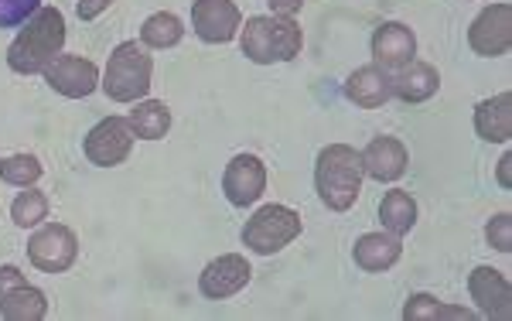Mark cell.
Here are the masks:
<instances>
[{"label":"cell","mask_w":512,"mask_h":321,"mask_svg":"<svg viewBox=\"0 0 512 321\" xmlns=\"http://www.w3.org/2000/svg\"><path fill=\"white\" fill-rule=\"evenodd\" d=\"M65 48V18L59 7H38L18 38L7 48V65H11L18 76H38L48 65L55 62V55H62Z\"/></svg>","instance_id":"6da1fadb"},{"label":"cell","mask_w":512,"mask_h":321,"mask_svg":"<svg viewBox=\"0 0 512 321\" xmlns=\"http://www.w3.org/2000/svg\"><path fill=\"white\" fill-rule=\"evenodd\" d=\"M362 154L349 144H328L318 151L315 161V188L318 199L332 212H349L362 188Z\"/></svg>","instance_id":"7a4b0ae2"},{"label":"cell","mask_w":512,"mask_h":321,"mask_svg":"<svg viewBox=\"0 0 512 321\" xmlns=\"http://www.w3.org/2000/svg\"><path fill=\"white\" fill-rule=\"evenodd\" d=\"M239 45H243V55L256 65H274V62H294L301 55L304 35L301 24L294 18H284V14H256V18H246V28L239 35Z\"/></svg>","instance_id":"3957f363"},{"label":"cell","mask_w":512,"mask_h":321,"mask_svg":"<svg viewBox=\"0 0 512 321\" xmlns=\"http://www.w3.org/2000/svg\"><path fill=\"white\" fill-rule=\"evenodd\" d=\"M151 76L154 59L147 55V48L137 45V41H120L113 48L110 62H106L103 76H99V89L113 103H137L151 93Z\"/></svg>","instance_id":"277c9868"},{"label":"cell","mask_w":512,"mask_h":321,"mask_svg":"<svg viewBox=\"0 0 512 321\" xmlns=\"http://www.w3.org/2000/svg\"><path fill=\"white\" fill-rule=\"evenodd\" d=\"M301 236V216L287 205H263L256 209L243 226V243L250 246L260 257H270V253H280L287 243H294Z\"/></svg>","instance_id":"5b68a950"},{"label":"cell","mask_w":512,"mask_h":321,"mask_svg":"<svg viewBox=\"0 0 512 321\" xmlns=\"http://www.w3.org/2000/svg\"><path fill=\"white\" fill-rule=\"evenodd\" d=\"M79 257V240L69 226L48 222L28 240V260L35 263L41 274H65Z\"/></svg>","instance_id":"8992f818"},{"label":"cell","mask_w":512,"mask_h":321,"mask_svg":"<svg viewBox=\"0 0 512 321\" xmlns=\"http://www.w3.org/2000/svg\"><path fill=\"white\" fill-rule=\"evenodd\" d=\"M130 147H134V130H130L127 117H106L86 134L82 151L96 168H117V164L127 161Z\"/></svg>","instance_id":"52a82bcc"},{"label":"cell","mask_w":512,"mask_h":321,"mask_svg":"<svg viewBox=\"0 0 512 321\" xmlns=\"http://www.w3.org/2000/svg\"><path fill=\"white\" fill-rule=\"evenodd\" d=\"M468 45H472L475 55L482 59H499V55L509 52L512 45V4L509 0H499V4L485 7L482 14L472 21L468 28Z\"/></svg>","instance_id":"ba28073f"},{"label":"cell","mask_w":512,"mask_h":321,"mask_svg":"<svg viewBox=\"0 0 512 321\" xmlns=\"http://www.w3.org/2000/svg\"><path fill=\"white\" fill-rule=\"evenodd\" d=\"M192 28L205 45H226L243 28V14H239L233 0H195Z\"/></svg>","instance_id":"9c48e42d"},{"label":"cell","mask_w":512,"mask_h":321,"mask_svg":"<svg viewBox=\"0 0 512 321\" xmlns=\"http://www.w3.org/2000/svg\"><path fill=\"white\" fill-rule=\"evenodd\" d=\"M45 82L59 96L69 100H86L99 89V69L96 62L82 59V55H55V62L45 69Z\"/></svg>","instance_id":"30bf717a"},{"label":"cell","mask_w":512,"mask_h":321,"mask_svg":"<svg viewBox=\"0 0 512 321\" xmlns=\"http://www.w3.org/2000/svg\"><path fill=\"white\" fill-rule=\"evenodd\" d=\"M250 277H253V270H250V263H246V257H239V253H222L219 260L205 263V270L198 274V291L209 301H226L243 291V287L250 284Z\"/></svg>","instance_id":"8fae6325"},{"label":"cell","mask_w":512,"mask_h":321,"mask_svg":"<svg viewBox=\"0 0 512 321\" xmlns=\"http://www.w3.org/2000/svg\"><path fill=\"white\" fill-rule=\"evenodd\" d=\"M267 188V168L256 154H236L233 161L226 164V175H222V192H226L229 205L236 209H246L263 195Z\"/></svg>","instance_id":"7c38bea8"},{"label":"cell","mask_w":512,"mask_h":321,"mask_svg":"<svg viewBox=\"0 0 512 321\" xmlns=\"http://www.w3.org/2000/svg\"><path fill=\"white\" fill-rule=\"evenodd\" d=\"M468 294L478 304V315L509 321L512 318V287L506 274H499L495 267H475L468 277Z\"/></svg>","instance_id":"4fadbf2b"},{"label":"cell","mask_w":512,"mask_h":321,"mask_svg":"<svg viewBox=\"0 0 512 321\" xmlns=\"http://www.w3.org/2000/svg\"><path fill=\"white\" fill-rule=\"evenodd\" d=\"M417 55V35L400 21H386L373 31V62L379 69L396 72L400 65L414 62Z\"/></svg>","instance_id":"5bb4252c"},{"label":"cell","mask_w":512,"mask_h":321,"mask_svg":"<svg viewBox=\"0 0 512 321\" xmlns=\"http://www.w3.org/2000/svg\"><path fill=\"white\" fill-rule=\"evenodd\" d=\"M362 154V171H366L373 181H396L403 178V171H407L410 164V154L403 141H396V137H376V141H369L366 151Z\"/></svg>","instance_id":"9a60e30c"},{"label":"cell","mask_w":512,"mask_h":321,"mask_svg":"<svg viewBox=\"0 0 512 321\" xmlns=\"http://www.w3.org/2000/svg\"><path fill=\"white\" fill-rule=\"evenodd\" d=\"M390 89H393L396 100H403V103H427L437 89H441V76H437V69L431 62L414 59L393 72Z\"/></svg>","instance_id":"2e32d148"},{"label":"cell","mask_w":512,"mask_h":321,"mask_svg":"<svg viewBox=\"0 0 512 321\" xmlns=\"http://www.w3.org/2000/svg\"><path fill=\"white\" fill-rule=\"evenodd\" d=\"M352 257L355 267L366 270V274H383V270H390L403 257V243L393 233H366L355 240Z\"/></svg>","instance_id":"e0dca14e"},{"label":"cell","mask_w":512,"mask_h":321,"mask_svg":"<svg viewBox=\"0 0 512 321\" xmlns=\"http://www.w3.org/2000/svg\"><path fill=\"white\" fill-rule=\"evenodd\" d=\"M345 96L362 106V110H376V106H383L386 100H393V89H390V72L379 69V65H362V69H355L349 82H345Z\"/></svg>","instance_id":"ac0fdd59"},{"label":"cell","mask_w":512,"mask_h":321,"mask_svg":"<svg viewBox=\"0 0 512 321\" xmlns=\"http://www.w3.org/2000/svg\"><path fill=\"white\" fill-rule=\"evenodd\" d=\"M475 134L489 144H506L512 137V96L499 93L492 100H482L475 110Z\"/></svg>","instance_id":"d6986e66"},{"label":"cell","mask_w":512,"mask_h":321,"mask_svg":"<svg viewBox=\"0 0 512 321\" xmlns=\"http://www.w3.org/2000/svg\"><path fill=\"white\" fill-rule=\"evenodd\" d=\"M127 123L140 141H161L171 130V110L161 100H137L127 113Z\"/></svg>","instance_id":"ffe728a7"},{"label":"cell","mask_w":512,"mask_h":321,"mask_svg":"<svg viewBox=\"0 0 512 321\" xmlns=\"http://www.w3.org/2000/svg\"><path fill=\"white\" fill-rule=\"evenodd\" d=\"M379 222H383L386 233L407 236L410 229L417 226V202H414V195L403 192V188H393V192H386L383 202H379Z\"/></svg>","instance_id":"44dd1931"},{"label":"cell","mask_w":512,"mask_h":321,"mask_svg":"<svg viewBox=\"0 0 512 321\" xmlns=\"http://www.w3.org/2000/svg\"><path fill=\"white\" fill-rule=\"evenodd\" d=\"M0 315L7 321H41L48 315V298L35 284H21L0 301Z\"/></svg>","instance_id":"7402d4cb"},{"label":"cell","mask_w":512,"mask_h":321,"mask_svg":"<svg viewBox=\"0 0 512 321\" xmlns=\"http://www.w3.org/2000/svg\"><path fill=\"white\" fill-rule=\"evenodd\" d=\"M181 38H185V24L171 11H158L140 24V45L147 48H175Z\"/></svg>","instance_id":"603a6c76"},{"label":"cell","mask_w":512,"mask_h":321,"mask_svg":"<svg viewBox=\"0 0 512 321\" xmlns=\"http://www.w3.org/2000/svg\"><path fill=\"white\" fill-rule=\"evenodd\" d=\"M478 311H468V308H458V304H441L431 294H414L403 308V318L407 321H420V318H475Z\"/></svg>","instance_id":"cb8c5ba5"},{"label":"cell","mask_w":512,"mask_h":321,"mask_svg":"<svg viewBox=\"0 0 512 321\" xmlns=\"http://www.w3.org/2000/svg\"><path fill=\"white\" fill-rule=\"evenodd\" d=\"M11 219H14V226H21V229L41 226V222L48 219V199H45V192H38L35 185L24 188L18 199L11 202Z\"/></svg>","instance_id":"d4e9b609"},{"label":"cell","mask_w":512,"mask_h":321,"mask_svg":"<svg viewBox=\"0 0 512 321\" xmlns=\"http://www.w3.org/2000/svg\"><path fill=\"white\" fill-rule=\"evenodd\" d=\"M41 171L45 168H41V161L35 154H11V158L0 161V181H7V185H14V188L38 185Z\"/></svg>","instance_id":"484cf974"},{"label":"cell","mask_w":512,"mask_h":321,"mask_svg":"<svg viewBox=\"0 0 512 321\" xmlns=\"http://www.w3.org/2000/svg\"><path fill=\"white\" fill-rule=\"evenodd\" d=\"M38 11V0H0V28H21Z\"/></svg>","instance_id":"4316f807"},{"label":"cell","mask_w":512,"mask_h":321,"mask_svg":"<svg viewBox=\"0 0 512 321\" xmlns=\"http://www.w3.org/2000/svg\"><path fill=\"white\" fill-rule=\"evenodd\" d=\"M485 236H489V243H492L499 253H509V250H512V216H509V212L495 216V219L489 222V229H485Z\"/></svg>","instance_id":"83f0119b"},{"label":"cell","mask_w":512,"mask_h":321,"mask_svg":"<svg viewBox=\"0 0 512 321\" xmlns=\"http://www.w3.org/2000/svg\"><path fill=\"white\" fill-rule=\"evenodd\" d=\"M21 284H28V281H24L21 270L11 267V263H4V267H0V301H4L7 294H11L14 287H21Z\"/></svg>","instance_id":"f1b7e54d"},{"label":"cell","mask_w":512,"mask_h":321,"mask_svg":"<svg viewBox=\"0 0 512 321\" xmlns=\"http://www.w3.org/2000/svg\"><path fill=\"white\" fill-rule=\"evenodd\" d=\"M113 7V0H79L76 4V14H79V21H96L103 11H110Z\"/></svg>","instance_id":"f546056e"},{"label":"cell","mask_w":512,"mask_h":321,"mask_svg":"<svg viewBox=\"0 0 512 321\" xmlns=\"http://www.w3.org/2000/svg\"><path fill=\"white\" fill-rule=\"evenodd\" d=\"M274 7V14H284V18H294L297 11L304 7V0H267Z\"/></svg>","instance_id":"4dcf8cb0"},{"label":"cell","mask_w":512,"mask_h":321,"mask_svg":"<svg viewBox=\"0 0 512 321\" xmlns=\"http://www.w3.org/2000/svg\"><path fill=\"white\" fill-rule=\"evenodd\" d=\"M512 154H502V161H499V185L502 188H512Z\"/></svg>","instance_id":"1f68e13d"}]
</instances>
